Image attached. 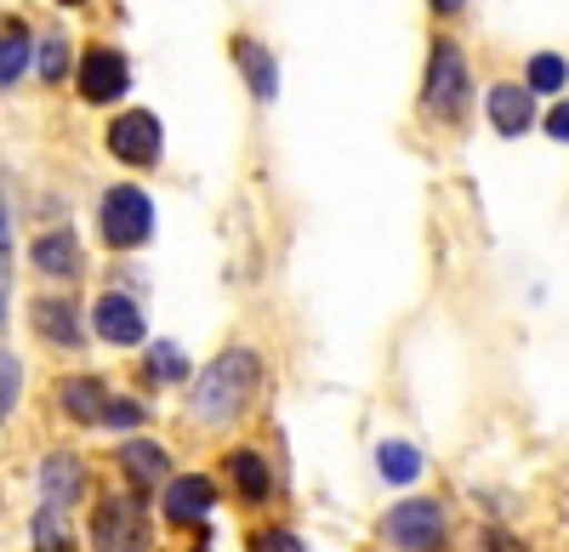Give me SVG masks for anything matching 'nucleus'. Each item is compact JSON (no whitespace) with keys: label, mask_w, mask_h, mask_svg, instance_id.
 I'll return each instance as SVG.
<instances>
[{"label":"nucleus","mask_w":569,"mask_h":552,"mask_svg":"<svg viewBox=\"0 0 569 552\" xmlns=\"http://www.w3.org/2000/svg\"><path fill=\"white\" fill-rule=\"evenodd\" d=\"M257 382H262V359L251 348H222L194 377V422L200 428L240 422V410L257 399Z\"/></svg>","instance_id":"1"},{"label":"nucleus","mask_w":569,"mask_h":552,"mask_svg":"<svg viewBox=\"0 0 569 552\" xmlns=\"http://www.w3.org/2000/svg\"><path fill=\"white\" fill-rule=\"evenodd\" d=\"M91 546L98 552H149L154 546L149 508H142L131 490H109L98 508H91Z\"/></svg>","instance_id":"2"},{"label":"nucleus","mask_w":569,"mask_h":552,"mask_svg":"<svg viewBox=\"0 0 569 552\" xmlns=\"http://www.w3.org/2000/svg\"><path fill=\"white\" fill-rule=\"evenodd\" d=\"M472 103V74H467V52L456 40H433L427 58V80H421V109L433 120H461Z\"/></svg>","instance_id":"3"},{"label":"nucleus","mask_w":569,"mask_h":552,"mask_svg":"<svg viewBox=\"0 0 569 552\" xmlns=\"http://www.w3.org/2000/svg\"><path fill=\"white\" fill-rule=\"evenodd\" d=\"M98 234L109 251H137V245H149L154 234V205L142 189H131V182H120V189H103L98 200Z\"/></svg>","instance_id":"4"},{"label":"nucleus","mask_w":569,"mask_h":552,"mask_svg":"<svg viewBox=\"0 0 569 552\" xmlns=\"http://www.w3.org/2000/svg\"><path fill=\"white\" fill-rule=\"evenodd\" d=\"M382 535L399 552H439L445 535H450V524H445V508H439L433 495H416V501H399V508L382 519Z\"/></svg>","instance_id":"5"},{"label":"nucleus","mask_w":569,"mask_h":552,"mask_svg":"<svg viewBox=\"0 0 569 552\" xmlns=\"http://www.w3.org/2000/svg\"><path fill=\"white\" fill-rule=\"evenodd\" d=\"M160 143H166V131L149 109H131L109 126V154L120 165H160Z\"/></svg>","instance_id":"6"},{"label":"nucleus","mask_w":569,"mask_h":552,"mask_svg":"<svg viewBox=\"0 0 569 552\" xmlns=\"http://www.w3.org/2000/svg\"><path fill=\"white\" fill-rule=\"evenodd\" d=\"M126 86H131V69L126 58L114 52V46H86V58H80V98L86 103H120L126 98Z\"/></svg>","instance_id":"7"},{"label":"nucleus","mask_w":569,"mask_h":552,"mask_svg":"<svg viewBox=\"0 0 569 552\" xmlns=\"http://www.w3.org/2000/svg\"><path fill=\"white\" fill-rule=\"evenodd\" d=\"M40 495H46V508H58V513L86 495V468H80L74 450H52L40 462Z\"/></svg>","instance_id":"8"},{"label":"nucleus","mask_w":569,"mask_h":552,"mask_svg":"<svg viewBox=\"0 0 569 552\" xmlns=\"http://www.w3.org/2000/svg\"><path fill=\"white\" fill-rule=\"evenodd\" d=\"M114 462H120V473H126L131 490L171 484V455H166V444H154V439H126Z\"/></svg>","instance_id":"9"},{"label":"nucleus","mask_w":569,"mask_h":552,"mask_svg":"<svg viewBox=\"0 0 569 552\" xmlns=\"http://www.w3.org/2000/svg\"><path fill=\"white\" fill-rule=\"evenodd\" d=\"M91 325H98V337L114 342V348H137L142 342V308L120 291H103L98 308H91Z\"/></svg>","instance_id":"10"},{"label":"nucleus","mask_w":569,"mask_h":552,"mask_svg":"<svg viewBox=\"0 0 569 552\" xmlns=\"http://www.w3.org/2000/svg\"><path fill=\"white\" fill-rule=\"evenodd\" d=\"M211 508H217V484L206 473H182L166 484V519L171 524H200V519H211Z\"/></svg>","instance_id":"11"},{"label":"nucleus","mask_w":569,"mask_h":552,"mask_svg":"<svg viewBox=\"0 0 569 552\" xmlns=\"http://www.w3.org/2000/svg\"><path fill=\"white\" fill-rule=\"evenodd\" d=\"M58 404H63V416H69V422H80V428H103L109 388H103V377H63V382H58Z\"/></svg>","instance_id":"12"},{"label":"nucleus","mask_w":569,"mask_h":552,"mask_svg":"<svg viewBox=\"0 0 569 552\" xmlns=\"http://www.w3.org/2000/svg\"><path fill=\"white\" fill-rule=\"evenodd\" d=\"M490 126H496L501 137H525V131L536 126V91L501 80V86L490 91Z\"/></svg>","instance_id":"13"},{"label":"nucleus","mask_w":569,"mask_h":552,"mask_svg":"<svg viewBox=\"0 0 569 552\" xmlns=\"http://www.w3.org/2000/svg\"><path fill=\"white\" fill-rule=\"evenodd\" d=\"M29 319H34V331H40L46 342H58V348H80V313H74V302H69V297H40V302L29 308Z\"/></svg>","instance_id":"14"},{"label":"nucleus","mask_w":569,"mask_h":552,"mask_svg":"<svg viewBox=\"0 0 569 552\" xmlns=\"http://www.w3.org/2000/svg\"><path fill=\"white\" fill-rule=\"evenodd\" d=\"M34 268L46 273V280H74V273H80V240L69 234V228L40 234L34 240Z\"/></svg>","instance_id":"15"},{"label":"nucleus","mask_w":569,"mask_h":552,"mask_svg":"<svg viewBox=\"0 0 569 552\" xmlns=\"http://www.w3.org/2000/svg\"><path fill=\"white\" fill-rule=\"evenodd\" d=\"M228 484L240 490V501H268V490H273V473H268V462H262V450H228Z\"/></svg>","instance_id":"16"},{"label":"nucleus","mask_w":569,"mask_h":552,"mask_svg":"<svg viewBox=\"0 0 569 552\" xmlns=\"http://www.w3.org/2000/svg\"><path fill=\"white\" fill-rule=\"evenodd\" d=\"M233 58H240V69L251 74V91H257V103H273V98H279V74H273V58H268V46H257V40H233Z\"/></svg>","instance_id":"17"},{"label":"nucleus","mask_w":569,"mask_h":552,"mask_svg":"<svg viewBox=\"0 0 569 552\" xmlns=\"http://www.w3.org/2000/svg\"><path fill=\"white\" fill-rule=\"evenodd\" d=\"M376 468H382L388 484H416L421 479V450L405 444V439H388V444H376Z\"/></svg>","instance_id":"18"},{"label":"nucleus","mask_w":569,"mask_h":552,"mask_svg":"<svg viewBox=\"0 0 569 552\" xmlns=\"http://www.w3.org/2000/svg\"><path fill=\"white\" fill-rule=\"evenodd\" d=\"M23 69H29V29L7 23V29H0V86H12Z\"/></svg>","instance_id":"19"},{"label":"nucleus","mask_w":569,"mask_h":552,"mask_svg":"<svg viewBox=\"0 0 569 552\" xmlns=\"http://www.w3.org/2000/svg\"><path fill=\"white\" fill-rule=\"evenodd\" d=\"M7 302H12V205L0 189V325H7Z\"/></svg>","instance_id":"20"},{"label":"nucleus","mask_w":569,"mask_h":552,"mask_svg":"<svg viewBox=\"0 0 569 552\" xmlns=\"http://www.w3.org/2000/svg\"><path fill=\"white\" fill-rule=\"evenodd\" d=\"M34 552H74V541H69L58 508H40V513H34Z\"/></svg>","instance_id":"21"},{"label":"nucleus","mask_w":569,"mask_h":552,"mask_svg":"<svg viewBox=\"0 0 569 552\" xmlns=\"http://www.w3.org/2000/svg\"><path fill=\"white\" fill-rule=\"evenodd\" d=\"M149 377H160V382H182V377H194V371H188V359H182L177 342H149Z\"/></svg>","instance_id":"22"},{"label":"nucleus","mask_w":569,"mask_h":552,"mask_svg":"<svg viewBox=\"0 0 569 552\" xmlns=\"http://www.w3.org/2000/svg\"><path fill=\"white\" fill-rule=\"evenodd\" d=\"M563 80H569V63L558 58V52H536L530 58V91H563Z\"/></svg>","instance_id":"23"},{"label":"nucleus","mask_w":569,"mask_h":552,"mask_svg":"<svg viewBox=\"0 0 569 552\" xmlns=\"http://www.w3.org/2000/svg\"><path fill=\"white\" fill-rule=\"evenodd\" d=\"M18 388H23V364H18V353H7V348H0V422L12 416Z\"/></svg>","instance_id":"24"},{"label":"nucleus","mask_w":569,"mask_h":552,"mask_svg":"<svg viewBox=\"0 0 569 552\" xmlns=\"http://www.w3.org/2000/svg\"><path fill=\"white\" fill-rule=\"evenodd\" d=\"M40 74H46V80H63V74H69V40H63V34H46V46H40Z\"/></svg>","instance_id":"25"},{"label":"nucleus","mask_w":569,"mask_h":552,"mask_svg":"<svg viewBox=\"0 0 569 552\" xmlns=\"http://www.w3.org/2000/svg\"><path fill=\"white\" fill-rule=\"evenodd\" d=\"M251 552H308L291 530H257L251 535Z\"/></svg>","instance_id":"26"},{"label":"nucleus","mask_w":569,"mask_h":552,"mask_svg":"<svg viewBox=\"0 0 569 552\" xmlns=\"http://www.w3.org/2000/svg\"><path fill=\"white\" fill-rule=\"evenodd\" d=\"M137 422H142V404H137V399H109L103 428H137Z\"/></svg>","instance_id":"27"},{"label":"nucleus","mask_w":569,"mask_h":552,"mask_svg":"<svg viewBox=\"0 0 569 552\" xmlns=\"http://www.w3.org/2000/svg\"><path fill=\"white\" fill-rule=\"evenodd\" d=\"M547 137H552V143H569V103H552V114H547Z\"/></svg>","instance_id":"28"},{"label":"nucleus","mask_w":569,"mask_h":552,"mask_svg":"<svg viewBox=\"0 0 569 552\" xmlns=\"http://www.w3.org/2000/svg\"><path fill=\"white\" fill-rule=\"evenodd\" d=\"M485 552H525V546L507 541V535H485Z\"/></svg>","instance_id":"29"},{"label":"nucleus","mask_w":569,"mask_h":552,"mask_svg":"<svg viewBox=\"0 0 569 552\" xmlns=\"http://www.w3.org/2000/svg\"><path fill=\"white\" fill-rule=\"evenodd\" d=\"M461 7H467V0H433V12H439V18H456Z\"/></svg>","instance_id":"30"},{"label":"nucleus","mask_w":569,"mask_h":552,"mask_svg":"<svg viewBox=\"0 0 569 552\" xmlns=\"http://www.w3.org/2000/svg\"><path fill=\"white\" fill-rule=\"evenodd\" d=\"M58 7H80V0H58Z\"/></svg>","instance_id":"31"}]
</instances>
